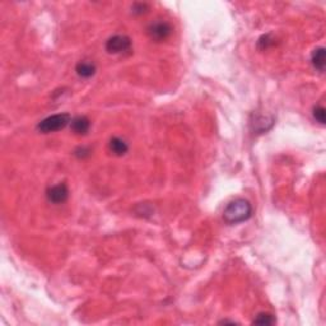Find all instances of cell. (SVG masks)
<instances>
[{
    "mask_svg": "<svg viewBox=\"0 0 326 326\" xmlns=\"http://www.w3.org/2000/svg\"><path fill=\"white\" fill-rule=\"evenodd\" d=\"M252 214V207L249 200L237 198L228 203L223 212V218L228 224H239V223L246 222L250 219Z\"/></svg>",
    "mask_w": 326,
    "mask_h": 326,
    "instance_id": "obj_1",
    "label": "cell"
},
{
    "mask_svg": "<svg viewBox=\"0 0 326 326\" xmlns=\"http://www.w3.org/2000/svg\"><path fill=\"white\" fill-rule=\"evenodd\" d=\"M72 122V116L68 112L48 116L38 124L37 129L43 134H50L63 130Z\"/></svg>",
    "mask_w": 326,
    "mask_h": 326,
    "instance_id": "obj_2",
    "label": "cell"
},
{
    "mask_svg": "<svg viewBox=\"0 0 326 326\" xmlns=\"http://www.w3.org/2000/svg\"><path fill=\"white\" fill-rule=\"evenodd\" d=\"M148 36L156 42H162V41H166L172 33V27L168 22L162 21V19H158V21L153 22V23L149 24L148 29Z\"/></svg>",
    "mask_w": 326,
    "mask_h": 326,
    "instance_id": "obj_3",
    "label": "cell"
},
{
    "mask_svg": "<svg viewBox=\"0 0 326 326\" xmlns=\"http://www.w3.org/2000/svg\"><path fill=\"white\" fill-rule=\"evenodd\" d=\"M130 48H131V40L124 35L112 36L106 41V50L110 54L125 53L130 50Z\"/></svg>",
    "mask_w": 326,
    "mask_h": 326,
    "instance_id": "obj_4",
    "label": "cell"
},
{
    "mask_svg": "<svg viewBox=\"0 0 326 326\" xmlns=\"http://www.w3.org/2000/svg\"><path fill=\"white\" fill-rule=\"evenodd\" d=\"M68 197H69V189L64 182L51 186L46 191V198L53 204H63L67 202Z\"/></svg>",
    "mask_w": 326,
    "mask_h": 326,
    "instance_id": "obj_5",
    "label": "cell"
},
{
    "mask_svg": "<svg viewBox=\"0 0 326 326\" xmlns=\"http://www.w3.org/2000/svg\"><path fill=\"white\" fill-rule=\"evenodd\" d=\"M70 126L75 135H87L90 129V121L87 116H77L72 119Z\"/></svg>",
    "mask_w": 326,
    "mask_h": 326,
    "instance_id": "obj_6",
    "label": "cell"
},
{
    "mask_svg": "<svg viewBox=\"0 0 326 326\" xmlns=\"http://www.w3.org/2000/svg\"><path fill=\"white\" fill-rule=\"evenodd\" d=\"M109 148L115 156H124V154L127 153L129 151V146H127L126 142L124 139L119 138V136H114V138L110 139Z\"/></svg>",
    "mask_w": 326,
    "mask_h": 326,
    "instance_id": "obj_7",
    "label": "cell"
},
{
    "mask_svg": "<svg viewBox=\"0 0 326 326\" xmlns=\"http://www.w3.org/2000/svg\"><path fill=\"white\" fill-rule=\"evenodd\" d=\"M75 72L80 78H90L96 73V65L90 61H79L75 67Z\"/></svg>",
    "mask_w": 326,
    "mask_h": 326,
    "instance_id": "obj_8",
    "label": "cell"
},
{
    "mask_svg": "<svg viewBox=\"0 0 326 326\" xmlns=\"http://www.w3.org/2000/svg\"><path fill=\"white\" fill-rule=\"evenodd\" d=\"M311 61L318 72H323L325 70V48H317L313 50Z\"/></svg>",
    "mask_w": 326,
    "mask_h": 326,
    "instance_id": "obj_9",
    "label": "cell"
},
{
    "mask_svg": "<svg viewBox=\"0 0 326 326\" xmlns=\"http://www.w3.org/2000/svg\"><path fill=\"white\" fill-rule=\"evenodd\" d=\"M254 323H257V325H273V323H275V317L270 313H259L257 317L254 320Z\"/></svg>",
    "mask_w": 326,
    "mask_h": 326,
    "instance_id": "obj_10",
    "label": "cell"
},
{
    "mask_svg": "<svg viewBox=\"0 0 326 326\" xmlns=\"http://www.w3.org/2000/svg\"><path fill=\"white\" fill-rule=\"evenodd\" d=\"M313 117H315L316 120H317L318 122H320V124H325V109H323L322 106H320V105H318V106H316L315 109H313Z\"/></svg>",
    "mask_w": 326,
    "mask_h": 326,
    "instance_id": "obj_11",
    "label": "cell"
}]
</instances>
